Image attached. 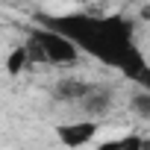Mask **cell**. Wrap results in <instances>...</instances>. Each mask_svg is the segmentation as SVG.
Wrapping results in <instances>:
<instances>
[{
  "label": "cell",
  "mask_w": 150,
  "mask_h": 150,
  "mask_svg": "<svg viewBox=\"0 0 150 150\" xmlns=\"http://www.w3.org/2000/svg\"><path fill=\"white\" fill-rule=\"evenodd\" d=\"M38 21L59 30L65 38H71L80 53L121 71L138 88L150 91V65H147L141 47L135 44V21L132 18L68 12V15H41Z\"/></svg>",
  "instance_id": "obj_1"
},
{
  "label": "cell",
  "mask_w": 150,
  "mask_h": 150,
  "mask_svg": "<svg viewBox=\"0 0 150 150\" xmlns=\"http://www.w3.org/2000/svg\"><path fill=\"white\" fill-rule=\"evenodd\" d=\"M27 50H30V59L33 65H74L83 53L77 50L71 38H65L59 30L47 27V24H38L30 38H27Z\"/></svg>",
  "instance_id": "obj_2"
},
{
  "label": "cell",
  "mask_w": 150,
  "mask_h": 150,
  "mask_svg": "<svg viewBox=\"0 0 150 150\" xmlns=\"http://www.w3.org/2000/svg\"><path fill=\"white\" fill-rule=\"evenodd\" d=\"M97 129H100V124L94 121V118H83V121H68V124H59L56 127V135H59V141L65 144V147H83V144H88L94 135H97Z\"/></svg>",
  "instance_id": "obj_3"
},
{
  "label": "cell",
  "mask_w": 150,
  "mask_h": 150,
  "mask_svg": "<svg viewBox=\"0 0 150 150\" xmlns=\"http://www.w3.org/2000/svg\"><path fill=\"white\" fill-rule=\"evenodd\" d=\"M88 88H91V83H86L80 77H65V80H59L53 86V97L62 100V103H80Z\"/></svg>",
  "instance_id": "obj_4"
},
{
  "label": "cell",
  "mask_w": 150,
  "mask_h": 150,
  "mask_svg": "<svg viewBox=\"0 0 150 150\" xmlns=\"http://www.w3.org/2000/svg\"><path fill=\"white\" fill-rule=\"evenodd\" d=\"M80 106H83V112H88L91 118H97V115H103L112 106V91L106 86H91L86 91V97L80 100Z\"/></svg>",
  "instance_id": "obj_5"
},
{
  "label": "cell",
  "mask_w": 150,
  "mask_h": 150,
  "mask_svg": "<svg viewBox=\"0 0 150 150\" xmlns=\"http://www.w3.org/2000/svg\"><path fill=\"white\" fill-rule=\"evenodd\" d=\"M30 65H33V59H30V50H27V44L15 47V50L6 56V74H9V77H18V74L30 71Z\"/></svg>",
  "instance_id": "obj_6"
},
{
  "label": "cell",
  "mask_w": 150,
  "mask_h": 150,
  "mask_svg": "<svg viewBox=\"0 0 150 150\" xmlns=\"http://www.w3.org/2000/svg\"><path fill=\"white\" fill-rule=\"evenodd\" d=\"M129 109H132L135 118H141V121L150 124V91L147 88H135L132 97H129Z\"/></svg>",
  "instance_id": "obj_7"
},
{
  "label": "cell",
  "mask_w": 150,
  "mask_h": 150,
  "mask_svg": "<svg viewBox=\"0 0 150 150\" xmlns=\"http://www.w3.org/2000/svg\"><path fill=\"white\" fill-rule=\"evenodd\" d=\"M97 150H141V135H124L115 141H103Z\"/></svg>",
  "instance_id": "obj_8"
},
{
  "label": "cell",
  "mask_w": 150,
  "mask_h": 150,
  "mask_svg": "<svg viewBox=\"0 0 150 150\" xmlns=\"http://www.w3.org/2000/svg\"><path fill=\"white\" fill-rule=\"evenodd\" d=\"M141 150H150V138H141Z\"/></svg>",
  "instance_id": "obj_9"
}]
</instances>
